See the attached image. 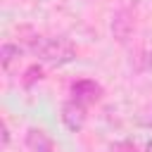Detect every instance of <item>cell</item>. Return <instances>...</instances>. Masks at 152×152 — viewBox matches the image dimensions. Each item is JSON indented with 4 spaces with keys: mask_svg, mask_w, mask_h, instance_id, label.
Masks as SVG:
<instances>
[{
    "mask_svg": "<svg viewBox=\"0 0 152 152\" xmlns=\"http://www.w3.org/2000/svg\"><path fill=\"white\" fill-rule=\"evenodd\" d=\"M28 50L40 62L52 64V66H62V64H69L76 59L74 43L62 38V36H36V38H31Z\"/></svg>",
    "mask_w": 152,
    "mask_h": 152,
    "instance_id": "6da1fadb",
    "label": "cell"
},
{
    "mask_svg": "<svg viewBox=\"0 0 152 152\" xmlns=\"http://www.w3.org/2000/svg\"><path fill=\"white\" fill-rule=\"evenodd\" d=\"M62 124L71 131V133H78V131H83V126H86V104H81V102H76L74 97L71 100H66L64 104H62Z\"/></svg>",
    "mask_w": 152,
    "mask_h": 152,
    "instance_id": "7a4b0ae2",
    "label": "cell"
},
{
    "mask_svg": "<svg viewBox=\"0 0 152 152\" xmlns=\"http://www.w3.org/2000/svg\"><path fill=\"white\" fill-rule=\"evenodd\" d=\"M71 97L76 100V102H81V104H95V102H100V97H102V86L97 83V81H90V78H81V81H76L74 86H71Z\"/></svg>",
    "mask_w": 152,
    "mask_h": 152,
    "instance_id": "3957f363",
    "label": "cell"
},
{
    "mask_svg": "<svg viewBox=\"0 0 152 152\" xmlns=\"http://www.w3.org/2000/svg\"><path fill=\"white\" fill-rule=\"evenodd\" d=\"M26 147H28L31 152H48V150H52L55 145H52V138H50L43 128L31 126V128L26 131Z\"/></svg>",
    "mask_w": 152,
    "mask_h": 152,
    "instance_id": "277c9868",
    "label": "cell"
},
{
    "mask_svg": "<svg viewBox=\"0 0 152 152\" xmlns=\"http://www.w3.org/2000/svg\"><path fill=\"white\" fill-rule=\"evenodd\" d=\"M131 31H133L131 12H128V10H119V12L114 14V19H112V33H114V38L124 43V40H128Z\"/></svg>",
    "mask_w": 152,
    "mask_h": 152,
    "instance_id": "5b68a950",
    "label": "cell"
},
{
    "mask_svg": "<svg viewBox=\"0 0 152 152\" xmlns=\"http://www.w3.org/2000/svg\"><path fill=\"white\" fill-rule=\"evenodd\" d=\"M21 48L19 45H12V43H5L2 48H0V64L5 66V69H10V64L12 62H17L19 57H21Z\"/></svg>",
    "mask_w": 152,
    "mask_h": 152,
    "instance_id": "8992f818",
    "label": "cell"
},
{
    "mask_svg": "<svg viewBox=\"0 0 152 152\" xmlns=\"http://www.w3.org/2000/svg\"><path fill=\"white\" fill-rule=\"evenodd\" d=\"M40 78H43V69H40L38 64H33V66H28V69H26L24 81H21V83H24V88H31V86H33L36 81H40Z\"/></svg>",
    "mask_w": 152,
    "mask_h": 152,
    "instance_id": "52a82bcc",
    "label": "cell"
},
{
    "mask_svg": "<svg viewBox=\"0 0 152 152\" xmlns=\"http://www.w3.org/2000/svg\"><path fill=\"white\" fill-rule=\"evenodd\" d=\"M109 152H140V150L131 140H119V142H112L109 145Z\"/></svg>",
    "mask_w": 152,
    "mask_h": 152,
    "instance_id": "ba28073f",
    "label": "cell"
},
{
    "mask_svg": "<svg viewBox=\"0 0 152 152\" xmlns=\"http://www.w3.org/2000/svg\"><path fill=\"white\" fill-rule=\"evenodd\" d=\"M0 128H2V145H7V142H10V131H7V124L2 121V124H0Z\"/></svg>",
    "mask_w": 152,
    "mask_h": 152,
    "instance_id": "9c48e42d",
    "label": "cell"
},
{
    "mask_svg": "<svg viewBox=\"0 0 152 152\" xmlns=\"http://www.w3.org/2000/svg\"><path fill=\"white\" fill-rule=\"evenodd\" d=\"M142 152H152V138L147 140V145H145V150H142Z\"/></svg>",
    "mask_w": 152,
    "mask_h": 152,
    "instance_id": "30bf717a",
    "label": "cell"
},
{
    "mask_svg": "<svg viewBox=\"0 0 152 152\" xmlns=\"http://www.w3.org/2000/svg\"><path fill=\"white\" fill-rule=\"evenodd\" d=\"M150 114H152V109H150ZM145 124H152V116H147V119H142Z\"/></svg>",
    "mask_w": 152,
    "mask_h": 152,
    "instance_id": "8fae6325",
    "label": "cell"
},
{
    "mask_svg": "<svg viewBox=\"0 0 152 152\" xmlns=\"http://www.w3.org/2000/svg\"><path fill=\"white\" fill-rule=\"evenodd\" d=\"M147 62H150V69H152V52H150V59H147Z\"/></svg>",
    "mask_w": 152,
    "mask_h": 152,
    "instance_id": "7c38bea8",
    "label": "cell"
},
{
    "mask_svg": "<svg viewBox=\"0 0 152 152\" xmlns=\"http://www.w3.org/2000/svg\"><path fill=\"white\" fill-rule=\"evenodd\" d=\"M48 152H55V147H52V150H48Z\"/></svg>",
    "mask_w": 152,
    "mask_h": 152,
    "instance_id": "4fadbf2b",
    "label": "cell"
}]
</instances>
